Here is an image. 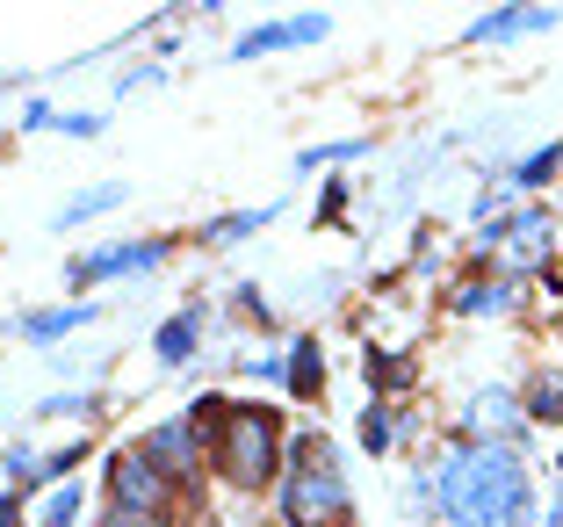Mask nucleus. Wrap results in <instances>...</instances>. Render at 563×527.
I'll use <instances>...</instances> for the list:
<instances>
[{"label": "nucleus", "mask_w": 563, "mask_h": 527, "mask_svg": "<svg viewBox=\"0 0 563 527\" xmlns=\"http://www.w3.org/2000/svg\"><path fill=\"white\" fill-rule=\"evenodd\" d=\"M202 332H210V304L188 297L181 311H166L159 326H152V362H159V369H196Z\"/></svg>", "instance_id": "nucleus-11"}, {"label": "nucleus", "mask_w": 563, "mask_h": 527, "mask_svg": "<svg viewBox=\"0 0 563 527\" xmlns=\"http://www.w3.org/2000/svg\"><path fill=\"white\" fill-rule=\"evenodd\" d=\"M405 433H412V405H383V397H368L362 419H354V448H362L368 462H390Z\"/></svg>", "instance_id": "nucleus-14"}, {"label": "nucleus", "mask_w": 563, "mask_h": 527, "mask_svg": "<svg viewBox=\"0 0 563 527\" xmlns=\"http://www.w3.org/2000/svg\"><path fill=\"white\" fill-rule=\"evenodd\" d=\"M477 261L498 267L514 282H549V261H556V217L542 202H520V210H498L492 224H477Z\"/></svg>", "instance_id": "nucleus-4"}, {"label": "nucleus", "mask_w": 563, "mask_h": 527, "mask_svg": "<svg viewBox=\"0 0 563 527\" xmlns=\"http://www.w3.org/2000/svg\"><path fill=\"white\" fill-rule=\"evenodd\" d=\"M95 527H174V520H145V513H101Z\"/></svg>", "instance_id": "nucleus-32"}, {"label": "nucleus", "mask_w": 563, "mask_h": 527, "mask_svg": "<svg viewBox=\"0 0 563 527\" xmlns=\"http://www.w3.org/2000/svg\"><path fill=\"white\" fill-rule=\"evenodd\" d=\"M563 22V8H484V15H470L463 22V44H520V36H542V30H556Z\"/></svg>", "instance_id": "nucleus-12"}, {"label": "nucleus", "mask_w": 563, "mask_h": 527, "mask_svg": "<svg viewBox=\"0 0 563 527\" xmlns=\"http://www.w3.org/2000/svg\"><path fill=\"white\" fill-rule=\"evenodd\" d=\"M137 448H145L152 462H159L166 477L181 484L188 498L202 492V477H210V441H202V427L188 413H166V419H152L145 433H137Z\"/></svg>", "instance_id": "nucleus-8"}, {"label": "nucleus", "mask_w": 563, "mask_h": 527, "mask_svg": "<svg viewBox=\"0 0 563 527\" xmlns=\"http://www.w3.org/2000/svg\"><path fill=\"white\" fill-rule=\"evenodd\" d=\"M347 196H354L347 174H325V182H318V210H311V224H318V231H340V224H347Z\"/></svg>", "instance_id": "nucleus-26"}, {"label": "nucleus", "mask_w": 563, "mask_h": 527, "mask_svg": "<svg viewBox=\"0 0 563 527\" xmlns=\"http://www.w3.org/2000/svg\"><path fill=\"white\" fill-rule=\"evenodd\" d=\"M427 527H448V520H427Z\"/></svg>", "instance_id": "nucleus-33"}, {"label": "nucleus", "mask_w": 563, "mask_h": 527, "mask_svg": "<svg viewBox=\"0 0 563 527\" xmlns=\"http://www.w3.org/2000/svg\"><path fill=\"white\" fill-rule=\"evenodd\" d=\"M275 527H362L347 462L325 427H297V441H289V470L275 484Z\"/></svg>", "instance_id": "nucleus-3"}, {"label": "nucleus", "mask_w": 563, "mask_h": 527, "mask_svg": "<svg viewBox=\"0 0 563 527\" xmlns=\"http://www.w3.org/2000/svg\"><path fill=\"white\" fill-rule=\"evenodd\" d=\"M87 520V484H51L44 498H36V527H80Z\"/></svg>", "instance_id": "nucleus-23"}, {"label": "nucleus", "mask_w": 563, "mask_h": 527, "mask_svg": "<svg viewBox=\"0 0 563 527\" xmlns=\"http://www.w3.org/2000/svg\"><path fill=\"white\" fill-rule=\"evenodd\" d=\"M101 405H109L101 391H51V397H36V419H87L95 427Z\"/></svg>", "instance_id": "nucleus-25"}, {"label": "nucleus", "mask_w": 563, "mask_h": 527, "mask_svg": "<svg viewBox=\"0 0 563 527\" xmlns=\"http://www.w3.org/2000/svg\"><path fill=\"white\" fill-rule=\"evenodd\" d=\"M181 253L174 231H137V239H109V246H87L66 261L73 289H109V282H137V275H159L166 261Z\"/></svg>", "instance_id": "nucleus-6"}, {"label": "nucleus", "mask_w": 563, "mask_h": 527, "mask_svg": "<svg viewBox=\"0 0 563 527\" xmlns=\"http://www.w3.org/2000/svg\"><path fill=\"white\" fill-rule=\"evenodd\" d=\"M354 160H368V138H325V145H303L297 160H289V174L311 182L318 166H354Z\"/></svg>", "instance_id": "nucleus-22"}, {"label": "nucleus", "mask_w": 563, "mask_h": 527, "mask_svg": "<svg viewBox=\"0 0 563 527\" xmlns=\"http://www.w3.org/2000/svg\"><path fill=\"white\" fill-rule=\"evenodd\" d=\"M123 202H131V182H87V188H73V196L51 210V231H80V224H95V217L123 210Z\"/></svg>", "instance_id": "nucleus-17"}, {"label": "nucleus", "mask_w": 563, "mask_h": 527, "mask_svg": "<svg viewBox=\"0 0 563 527\" xmlns=\"http://www.w3.org/2000/svg\"><path fill=\"white\" fill-rule=\"evenodd\" d=\"M232 376L267 383V391H289V347H239V354H232Z\"/></svg>", "instance_id": "nucleus-21"}, {"label": "nucleus", "mask_w": 563, "mask_h": 527, "mask_svg": "<svg viewBox=\"0 0 563 527\" xmlns=\"http://www.w3.org/2000/svg\"><path fill=\"white\" fill-rule=\"evenodd\" d=\"M0 484H8V492H44V448L36 441H8L0 448Z\"/></svg>", "instance_id": "nucleus-20"}, {"label": "nucleus", "mask_w": 563, "mask_h": 527, "mask_svg": "<svg viewBox=\"0 0 563 527\" xmlns=\"http://www.w3.org/2000/svg\"><path fill=\"white\" fill-rule=\"evenodd\" d=\"M448 318H514L528 304V282L498 275V267H470L463 282H448Z\"/></svg>", "instance_id": "nucleus-10"}, {"label": "nucleus", "mask_w": 563, "mask_h": 527, "mask_svg": "<svg viewBox=\"0 0 563 527\" xmlns=\"http://www.w3.org/2000/svg\"><path fill=\"white\" fill-rule=\"evenodd\" d=\"M58 116H66L58 101L30 95V101H22V116H15V123H22V138H44V131H58Z\"/></svg>", "instance_id": "nucleus-27"}, {"label": "nucleus", "mask_w": 563, "mask_h": 527, "mask_svg": "<svg viewBox=\"0 0 563 527\" xmlns=\"http://www.w3.org/2000/svg\"><path fill=\"white\" fill-rule=\"evenodd\" d=\"M282 217V202H246V210H217V217H202V231H196V246L202 253H224V246H246L253 231H267Z\"/></svg>", "instance_id": "nucleus-16"}, {"label": "nucleus", "mask_w": 563, "mask_h": 527, "mask_svg": "<svg viewBox=\"0 0 563 527\" xmlns=\"http://www.w3.org/2000/svg\"><path fill=\"white\" fill-rule=\"evenodd\" d=\"M448 433H463V441H498V448H520V455H528V441H534L528 397H520L514 383H477V391L455 405Z\"/></svg>", "instance_id": "nucleus-7"}, {"label": "nucleus", "mask_w": 563, "mask_h": 527, "mask_svg": "<svg viewBox=\"0 0 563 527\" xmlns=\"http://www.w3.org/2000/svg\"><path fill=\"white\" fill-rule=\"evenodd\" d=\"M101 498H109V513H145V520H174V513L188 506V492L166 477L137 441L101 455Z\"/></svg>", "instance_id": "nucleus-5"}, {"label": "nucleus", "mask_w": 563, "mask_h": 527, "mask_svg": "<svg viewBox=\"0 0 563 527\" xmlns=\"http://www.w3.org/2000/svg\"><path fill=\"white\" fill-rule=\"evenodd\" d=\"M210 441V477L224 484L232 498H261L282 484V470H289V419H282V405H267V397H224V413H217V427L202 433Z\"/></svg>", "instance_id": "nucleus-2"}, {"label": "nucleus", "mask_w": 563, "mask_h": 527, "mask_svg": "<svg viewBox=\"0 0 563 527\" xmlns=\"http://www.w3.org/2000/svg\"><path fill=\"white\" fill-rule=\"evenodd\" d=\"M362 376H368V397H383V405H405V391L419 383V354L412 347H362Z\"/></svg>", "instance_id": "nucleus-13"}, {"label": "nucleus", "mask_w": 563, "mask_h": 527, "mask_svg": "<svg viewBox=\"0 0 563 527\" xmlns=\"http://www.w3.org/2000/svg\"><path fill=\"white\" fill-rule=\"evenodd\" d=\"M109 131V109H66L58 116V138H101Z\"/></svg>", "instance_id": "nucleus-29"}, {"label": "nucleus", "mask_w": 563, "mask_h": 527, "mask_svg": "<svg viewBox=\"0 0 563 527\" xmlns=\"http://www.w3.org/2000/svg\"><path fill=\"white\" fill-rule=\"evenodd\" d=\"M556 174H563V138H549V145L520 152V160L506 166V174H498V188H506V196H542V188L556 182Z\"/></svg>", "instance_id": "nucleus-19"}, {"label": "nucleus", "mask_w": 563, "mask_h": 527, "mask_svg": "<svg viewBox=\"0 0 563 527\" xmlns=\"http://www.w3.org/2000/svg\"><path fill=\"white\" fill-rule=\"evenodd\" d=\"M520 397H528V419H534V433H542V427H563V369H542V376H534Z\"/></svg>", "instance_id": "nucleus-24"}, {"label": "nucleus", "mask_w": 563, "mask_h": 527, "mask_svg": "<svg viewBox=\"0 0 563 527\" xmlns=\"http://www.w3.org/2000/svg\"><path fill=\"white\" fill-rule=\"evenodd\" d=\"M542 527H563V455H556V492H549V506H542Z\"/></svg>", "instance_id": "nucleus-31"}, {"label": "nucleus", "mask_w": 563, "mask_h": 527, "mask_svg": "<svg viewBox=\"0 0 563 527\" xmlns=\"http://www.w3.org/2000/svg\"><path fill=\"white\" fill-rule=\"evenodd\" d=\"M332 36V15L325 8H303V15H275V22H253V30L232 36V66H253V58H275V51H311Z\"/></svg>", "instance_id": "nucleus-9"}, {"label": "nucleus", "mask_w": 563, "mask_h": 527, "mask_svg": "<svg viewBox=\"0 0 563 527\" xmlns=\"http://www.w3.org/2000/svg\"><path fill=\"white\" fill-rule=\"evenodd\" d=\"M433 462V492H441L448 527H542V492L520 448L498 441H463L448 433Z\"/></svg>", "instance_id": "nucleus-1"}, {"label": "nucleus", "mask_w": 563, "mask_h": 527, "mask_svg": "<svg viewBox=\"0 0 563 527\" xmlns=\"http://www.w3.org/2000/svg\"><path fill=\"white\" fill-rule=\"evenodd\" d=\"M232 311L246 318V326H275V304L261 297V282H239V289H232Z\"/></svg>", "instance_id": "nucleus-28"}, {"label": "nucleus", "mask_w": 563, "mask_h": 527, "mask_svg": "<svg viewBox=\"0 0 563 527\" xmlns=\"http://www.w3.org/2000/svg\"><path fill=\"white\" fill-rule=\"evenodd\" d=\"M101 318V304L95 297H73V304H44V311H22L15 318V332L30 347H58V340H73V332H87Z\"/></svg>", "instance_id": "nucleus-15"}, {"label": "nucleus", "mask_w": 563, "mask_h": 527, "mask_svg": "<svg viewBox=\"0 0 563 527\" xmlns=\"http://www.w3.org/2000/svg\"><path fill=\"white\" fill-rule=\"evenodd\" d=\"M289 405H311V397H325V340L318 332H289Z\"/></svg>", "instance_id": "nucleus-18"}, {"label": "nucleus", "mask_w": 563, "mask_h": 527, "mask_svg": "<svg viewBox=\"0 0 563 527\" xmlns=\"http://www.w3.org/2000/svg\"><path fill=\"white\" fill-rule=\"evenodd\" d=\"M159 80H166V66H131L117 80V95H137V87H159Z\"/></svg>", "instance_id": "nucleus-30"}]
</instances>
